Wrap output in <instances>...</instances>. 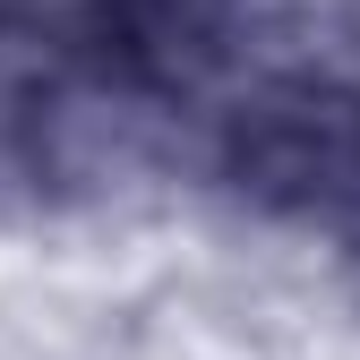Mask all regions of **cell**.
<instances>
[{
  "instance_id": "cell-1",
  "label": "cell",
  "mask_w": 360,
  "mask_h": 360,
  "mask_svg": "<svg viewBox=\"0 0 360 360\" xmlns=\"http://www.w3.org/2000/svg\"><path fill=\"white\" fill-rule=\"evenodd\" d=\"M223 172L266 206L343 214L360 206V95L352 86H275L223 129Z\"/></svg>"
}]
</instances>
